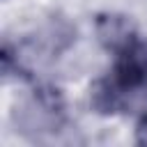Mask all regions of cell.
Here are the masks:
<instances>
[{
	"label": "cell",
	"mask_w": 147,
	"mask_h": 147,
	"mask_svg": "<svg viewBox=\"0 0 147 147\" xmlns=\"http://www.w3.org/2000/svg\"><path fill=\"white\" fill-rule=\"evenodd\" d=\"M67 103L60 87L53 83H34L30 99H25L14 110V122L21 133L30 138H41L55 133L67 122Z\"/></svg>",
	"instance_id": "cell-1"
},
{
	"label": "cell",
	"mask_w": 147,
	"mask_h": 147,
	"mask_svg": "<svg viewBox=\"0 0 147 147\" xmlns=\"http://www.w3.org/2000/svg\"><path fill=\"white\" fill-rule=\"evenodd\" d=\"M94 34H96V41L101 44V48H106L113 55H117L119 51H124L129 44H133L140 37L131 16L119 14V11L96 14L94 16Z\"/></svg>",
	"instance_id": "cell-2"
},
{
	"label": "cell",
	"mask_w": 147,
	"mask_h": 147,
	"mask_svg": "<svg viewBox=\"0 0 147 147\" xmlns=\"http://www.w3.org/2000/svg\"><path fill=\"white\" fill-rule=\"evenodd\" d=\"M32 44L44 57H60L76 44V25L64 14H51L37 28Z\"/></svg>",
	"instance_id": "cell-3"
},
{
	"label": "cell",
	"mask_w": 147,
	"mask_h": 147,
	"mask_svg": "<svg viewBox=\"0 0 147 147\" xmlns=\"http://www.w3.org/2000/svg\"><path fill=\"white\" fill-rule=\"evenodd\" d=\"M113 78L131 92L147 85V39L138 37L115 55Z\"/></svg>",
	"instance_id": "cell-4"
},
{
	"label": "cell",
	"mask_w": 147,
	"mask_h": 147,
	"mask_svg": "<svg viewBox=\"0 0 147 147\" xmlns=\"http://www.w3.org/2000/svg\"><path fill=\"white\" fill-rule=\"evenodd\" d=\"M129 94H131V90H126L124 85H119L113 76L99 78L90 87V106H92V110L96 115L113 117V115H119V113L126 110Z\"/></svg>",
	"instance_id": "cell-5"
},
{
	"label": "cell",
	"mask_w": 147,
	"mask_h": 147,
	"mask_svg": "<svg viewBox=\"0 0 147 147\" xmlns=\"http://www.w3.org/2000/svg\"><path fill=\"white\" fill-rule=\"evenodd\" d=\"M136 142L138 145H142V147H147V113L138 119V124H136Z\"/></svg>",
	"instance_id": "cell-6"
},
{
	"label": "cell",
	"mask_w": 147,
	"mask_h": 147,
	"mask_svg": "<svg viewBox=\"0 0 147 147\" xmlns=\"http://www.w3.org/2000/svg\"><path fill=\"white\" fill-rule=\"evenodd\" d=\"M145 87H147V85H145Z\"/></svg>",
	"instance_id": "cell-7"
}]
</instances>
